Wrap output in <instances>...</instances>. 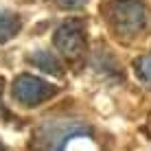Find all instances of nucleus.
<instances>
[{
    "label": "nucleus",
    "instance_id": "8",
    "mask_svg": "<svg viewBox=\"0 0 151 151\" xmlns=\"http://www.w3.org/2000/svg\"><path fill=\"white\" fill-rule=\"evenodd\" d=\"M0 151H7V147H4V142L0 140Z\"/></svg>",
    "mask_w": 151,
    "mask_h": 151
},
{
    "label": "nucleus",
    "instance_id": "3",
    "mask_svg": "<svg viewBox=\"0 0 151 151\" xmlns=\"http://www.w3.org/2000/svg\"><path fill=\"white\" fill-rule=\"evenodd\" d=\"M55 48L66 57H79L86 48V24L81 20H68L55 31Z\"/></svg>",
    "mask_w": 151,
    "mask_h": 151
},
{
    "label": "nucleus",
    "instance_id": "1",
    "mask_svg": "<svg viewBox=\"0 0 151 151\" xmlns=\"http://www.w3.org/2000/svg\"><path fill=\"white\" fill-rule=\"evenodd\" d=\"M103 15L121 35H134L145 24V4L140 0H107Z\"/></svg>",
    "mask_w": 151,
    "mask_h": 151
},
{
    "label": "nucleus",
    "instance_id": "6",
    "mask_svg": "<svg viewBox=\"0 0 151 151\" xmlns=\"http://www.w3.org/2000/svg\"><path fill=\"white\" fill-rule=\"evenodd\" d=\"M134 68H136L138 79L145 83L147 88H151V55H142L134 61Z\"/></svg>",
    "mask_w": 151,
    "mask_h": 151
},
{
    "label": "nucleus",
    "instance_id": "7",
    "mask_svg": "<svg viewBox=\"0 0 151 151\" xmlns=\"http://www.w3.org/2000/svg\"><path fill=\"white\" fill-rule=\"evenodd\" d=\"M81 4H86V0H61V7H66V9H77Z\"/></svg>",
    "mask_w": 151,
    "mask_h": 151
},
{
    "label": "nucleus",
    "instance_id": "9",
    "mask_svg": "<svg viewBox=\"0 0 151 151\" xmlns=\"http://www.w3.org/2000/svg\"><path fill=\"white\" fill-rule=\"evenodd\" d=\"M0 86H2V79H0Z\"/></svg>",
    "mask_w": 151,
    "mask_h": 151
},
{
    "label": "nucleus",
    "instance_id": "5",
    "mask_svg": "<svg viewBox=\"0 0 151 151\" xmlns=\"http://www.w3.org/2000/svg\"><path fill=\"white\" fill-rule=\"evenodd\" d=\"M22 29V20L11 11L0 13V42H9L11 37L18 35V31Z\"/></svg>",
    "mask_w": 151,
    "mask_h": 151
},
{
    "label": "nucleus",
    "instance_id": "4",
    "mask_svg": "<svg viewBox=\"0 0 151 151\" xmlns=\"http://www.w3.org/2000/svg\"><path fill=\"white\" fill-rule=\"evenodd\" d=\"M29 61H31V64H35L40 70L48 72V75H61V64H59V59H57L53 53H48V50H37L35 55L29 57Z\"/></svg>",
    "mask_w": 151,
    "mask_h": 151
},
{
    "label": "nucleus",
    "instance_id": "2",
    "mask_svg": "<svg viewBox=\"0 0 151 151\" xmlns=\"http://www.w3.org/2000/svg\"><path fill=\"white\" fill-rule=\"evenodd\" d=\"M57 94V88L53 83L40 79L35 75H20L13 81V99L22 105H40Z\"/></svg>",
    "mask_w": 151,
    "mask_h": 151
}]
</instances>
